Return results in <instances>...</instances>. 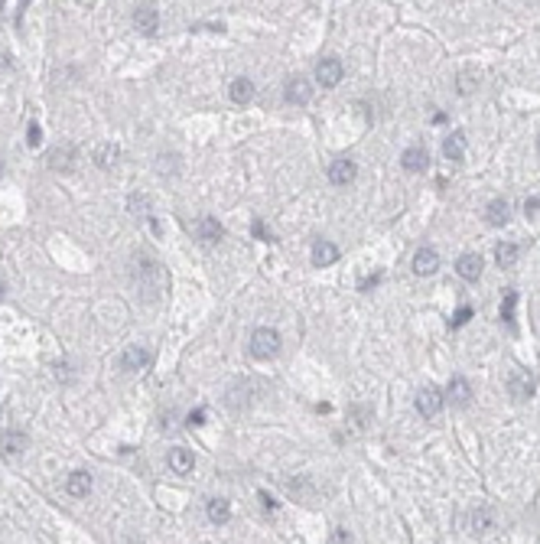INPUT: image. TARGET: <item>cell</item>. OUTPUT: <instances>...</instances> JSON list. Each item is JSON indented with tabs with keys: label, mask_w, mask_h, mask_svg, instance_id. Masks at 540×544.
<instances>
[{
	"label": "cell",
	"mask_w": 540,
	"mask_h": 544,
	"mask_svg": "<svg viewBox=\"0 0 540 544\" xmlns=\"http://www.w3.org/2000/svg\"><path fill=\"white\" fill-rule=\"evenodd\" d=\"M134 284L147 300H157L163 290H166L170 277H166V271H163L157 261H144V264H137L134 268Z\"/></svg>",
	"instance_id": "6da1fadb"
},
{
	"label": "cell",
	"mask_w": 540,
	"mask_h": 544,
	"mask_svg": "<svg viewBox=\"0 0 540 544\" xmlns=\"http://www.w3.org/2000/svg\"><path fill=\"white\" fill-rule=\"evenodd\" d=\"M280 352V333L270 329V326H260L251 333V356L254 359H273Z\"/></svg>",
	"instance_id": "7a4b0ae2"
},
{
	"label": "cell",
	"mask_w": 540,
	"mask_h": 544,
	"mask_svg": "<svg viewBox=\"0 0 540 544\" xmlns=\"http://www.w3.org/2000/svg\"><path fill=\"white\" fill-rule=\"evenodd\" d=\"M534 391H537V382H534L530 371L515 369L508 375V395L515 398V401H528V398H534Z\"/></svg>",
	"instance_id": "3957f363"
},
{
	"label": "cell",
	"mask_w": 540,
	"mask_h": 544,
	"mask_svg": "<svg viewBox=\"0 0 540 544\" xmlns=\"http://www.w3.org/2000/svg\"><path fill=\"white\" fill-rule=\"evenodd\" d=\"M345 75V65L335 56H326V59H319V65H316V82H319L322 88H335L339 82H342Z\"/></svg>",
	"instance_id": "277c9868"
},
{
	"label": "cell",
	"mask_w": 540,
	"mask_h": 544,
	"mask_svg": "<svg viewBox=\"0 0 540 544\" xmlns=\"http://www.w3.org/2000/svg\"><path fill=\"white\" fill-rule=\"evenodd\" d=\"M417 411H420V417H436L442 411V391L436 384H427V388L417 391Z\"/></svg>",
	"instance_id": "5b68a950"
},
{
	"label": "cell",
	"mask_w": 540,
	"mask_h": 544,
	"mask_svg": "<svg viewBox=\"0 0 540 544\" xmlns=\"http://www.w3.org/2000/svg\"><path fill=\"white\" fill-rule=\"evenodd\" d=\"M355 176H358L355 160H348V157H339V160H332V163H329V183H332V186H348V183H355Z\"/></svg>",
	"instance_id": "8992f818"
},
{
	"label": "cell",
	"mask_w": 540,
	"mask_h": 544,
	"mask_svg": "<svg viewBox=\"0 0 540 544\" xmlns=\"http://www.w3.org/2000/svg\"><path fill=\"white\" fill-rule=\"evenodd\" d=\"M150 359H153V356H150V349L127 346L121 352V362H117V365H121V371H144L150 365Z\"/></svg>",
	"instance_id": "52a82bcc"
},
{
	"label": "cell",
	"mask_w": 540,
	"mask_h": 544,
	"mask_svg": "<svg viewBox=\"0 0 540 544\" xmlns=\"http://www.w3.org/2000/svg\"><path fill=\"white\" fill-rule=\"evenodd\" d=\"M283 98L290 101V105H306V101L313 98V85H309L306 75H296V78H290V82L283 85Z\"/></svg>",
	"instance_id": "ba28073f"
},
{
	"label": "cell",
	"mask_w": 540,
	"mask_h": 544,
	"mask_svg": "<svg viewBox=\"0 0 540 544\" xmlns=\"http://www.w3.org/2000/svg\"><path fill=\"white\" fill-rule=\"evenodd\" d=\"M440 271V251L436 248H417V254H414V274L420 277H430V274Z\"/></svg>",
	"instance_id": "9c48e42d"
},
{
	"label": "cell",
	"mask_w": 540,
	"mask_h": 544,
	"mask_svg": "<svg viewBox=\"0 0 540 544\" xmlns=\"http://www.w3.org/2000/svg\"><path fill=\"white\" fill-rule=\"evenodd\" d=\"M192 232H196V238L199 241H205V245H215V241H221V235H225L221 222L218 219H212V215L196 219V222H192Z\"/></svg>",
	"instance_id": "30bf717a"
},
{
	"label": "cell",
	"mask_w": 540,
	"mask_h": 544,
	"mask_svg": "<svg viewBox=\"0 0 540 544\" xmlns=\"http://www.w3.org/2000/svg\"><path fill=\"white\" fill-rule=\"evenodd\" d=\"M482 254H475V251H466V254H459V261H455V274L462 277V281H479L482 277Z\"/></svg>",
	"instance_id": "8fae6325"
},
{
	"label": "cell",
	"mask_w": 540,
	"mask_h": 544,
	"mask_svg": "<svg viewBox=\"0 0 540 544\" xmlns=\"http://www.w3.org/2000/svg\"><path fill=\"white\" fill-rule=\"evenodd\" d=\"M446 401L455 404V408H469V401H472V384H469V378L453 375V382L446 388Z\"/></svg>",
	"instance_id": "7c38bea8"
},
{
	"label": "cell",
	"mask_w": 540,
	"mask_h": 544,
	"mask_svg": "<svg viewBox=\"0 0 540 544\" xmlns=\"http://www.w3.org/2000/svg\"><path fill=\"white\" fill-rule=\"evenodd\" d=\"M309 261H313V268H329L339 261V248L319 238V241H313V251H309Z\"/></svg>",
	"instance_id": "4fadbf2b"
},
{
	"label": "cell",
	"mask_w": 540,
	"mask_h": 544,
	"mask_svg": "<svg viewBox=\"0 0 540 544\" xmlns=\"http://www.w3.org/2000/svg\"><path fill=\"white\" fill-rule=\"evenodd\" d=\"M401 166H404L407 173H423L427 166H430V153L427 147H407L401 153Z\"/></svg>",
	"instance_id": "5bb4252c"
},
{
	"label": "cell",
	"mask_w": 540,
	"mask_h": 544,
	"mask_svg": "<svg viewBox=\"0 0 540 544\" xmlns=\"http://www.w3.org/2000/svg\"><path fill=\"white\" fill-rule=\"evenodd\" d=\"M508 219H511V202L508 199H491L488 206H485V222L495 225V228H502V225H508Z\"/></svg>",
	"instance_id": "9a60e30c"
},
{
	"label": "cell",
	"mask_w": 540,
	"mask_h": 544,
	"mask_svg": "<svg viewBox=\"0 0 540 544\" xmlns=\"http://www.w3.org/2000/svg\"><path fill=\"white\" fill-rule=\"evenodd\" d=\"M134 23H137L140 33L153 36V33H157V26H160V13H157V7L144 3V7H137V10H134Z\"/></svg>",
	"instance_id": "2e32d148"
},
{
	"label": "cell",
	"mask_w": 540,
	"mask_h": 544,
	"mask_svg": "<svg viewBox=\"0 0 540 544\" xmlns=\"http://www.w3.org/2000/svg\"><path fill=\"white\" fill-rule=\"evenodd\" d=\"M491 508H485V505H479V508H472V512H469V519H466V528H469V534H475V538H479V534H485L491 528Z\"/></svg>",
	"instance_id": "e0dca14e"
},
{
	"label": "cell",
	"mask_w": 540,
	"mask_h": 544,
	"mask_svg": "<svg viewBox=\"0 0 540 544\" xmlns=\"http://www.w3.org/2000/svg\"><path fill=\"white\" fill-rule=\"evenodd\" d=\"M166 463H170V470L176 472V476H185V472H192V466H196L192 450H185V446H176V450H170Z\"/></svg>",
	"instance_id": "ac0fdd59"
},
{
	"label": "cell",
	"mask_w": 540,
	"mask_h": 544,
	"mask_svg": "<svg viewBox=\"0 0 540 544\" xmlns=\"http://www.w3.org/2000/svg\"><path fill=\"white\" fill-rule=\"evenodd\" d=\"M75 160H78V157H75L72 144H59V147L49 150V166H52V170H72Z\"/></svg>",
	"instance_id": "d6986e66"
},
{
	"label": "cell",
	"mask_w": 540,
	"mask_h": 544,
	"mask_svg": "<svg viewBox=\"0 0 540 544\" xmlns=\"http://www.w3.org/2000/svg\"><path fill=\"white\" fill-rule=\"evenodd\" d=\"M442 157L453 163H459L466 157V134H462V131H453V134L442 140Z\"/></svg>",
	"instance_id": "ffe728a7"
},
{
	"label": "cell",
	"mask_w": 540,
	"mask_h": 544,
	"mask_svg": "<svg viewBox=\"0 0 540 544\" xmlns=\"http://www.w3.org/2000/svg\"><path fill=\"white\" fill-rule=\"evenodd\" d=\"M65 492L75 495V499H85L88 492H91V472L85 470H75L69 479H65Z\"/></svg>",
	"instance_id": "44dd1931"
},
{
	"label": "cell",
	"mask_w": 540,
	"mask_h": 544,
	"mask_svg": "<svg viewBox=\"0 0 540 544\" xmlns=\"http://www.w3.org/2000/svg\"><path fill=\"white\" fill-rule=\"evenodd\" d=\"M26 446H30V437L23 431H10L3 437V457H20Z\"/></svg>",
	"instance_id": "7402d4cb"
},
{
	"label": "cell",
	"mask_w": 540,
	"mask_h": 544,
	"mask_svg": "<svg viewBox=\"0 0 540 544\" xmlns=\"http://www.w3.org/2000/svg\"><path fill=\"white\" fill-rule=\"evenodd\" d=\"M228 95H232L234 105H247V101L254 98V82H251V78H234L232 88H228Z\"/></svg>",
	"instance_id": "603a6c76"
},
{
	"label": "cell",
	"mask_w": 540,
	"mask_h": 544,
	"mask_svg": "<svg viewBox=\"0 0 540 544\" xmlns=\"http://www.w3.org/2000/svg\"><path fill=\"white\" fill-rule=\"evenodd\" d=\"M517 258H521V248L515 241H502V245L495 248V261H498V268H515Z\"/></svg>",
	"instance_id": "cb8c5ba5"
},
{
	"label": "cell",
	"mask_w": 540,
	"mask_h": 544,
	"mask_svg": "<svg viewBox=\"0 0 540 544\" xmlns=\"http://www.w3.org/2000/svg\"><path fill=\"white\" fill-rule=\"evenodd\" d=\"M232 519V502L228 499H209V521L212 525H225Z\"/></svg>",
	"instance_id": "d4e9b609"
},
{
	"label": "cell",
	"mask_w": 540,
	"mask_h": 544,
	"mask_svg": "<svg viewBox=\"0 0 540 544\" xmlns=\"http://www.w3.org/2000/svg\"><path fill=\"white\" fill-rule=\"evenodd\" d=\"M117 157H121V150L114 147V144H101V147L95 150V163H98L101 170H111V166L117 163Z\"/></svg>",
	"instance_id": "484cf974"
},
{
	"label": "cell",
	"mask_w": 540,
	"mask_h": 544,
	"mask_svg": "<svg viewBox=\"0 0 540 544\" xmlns=\"http://www.w3.org/2000/svg\"><path fill=\"white\" fill-rule=\"evenodd\" d=\"M515 307H517V290H504L502 300V323L508 329H515Z\"/></svg>",
	"instance_id": "4316f807"
},
{
	"label": "cell",
	"mask_w": 540,
	"mask_h": 544,
	"mask_svg": "<svg viewBox=\"0 0 540 544\" xmlns=\"http://www.w3.org/2000/svg\"><path fill=\"white\" fill-rule=\"evenodd\" d=\"M176 163H179V157H176V153H170V157H166V153H160V157H157V170H160V173H176V170H179Z\"/></svg>",
	"instance_id": "83f0119b"
},
{
	"label": "cell",
	"mask_w": 540,
	"mask_h": 544,
	"mask_svg": "<svg viewBox=\"0 0 540 544\" xmlns=\"http://www.w3.org/2000/svg\"><path fill=\"white\" fill-rule=\"evenodd\" d=\"M469 320H472V307H459V309H455V316L449 320V326H453V329H459V326H466Z\"/></svg>",
	"instance_id": "f1b7e54d"
},
{
	"label": "cell",
	"mask_w": 540,
	"mask_h": 544,
	"mask_svg": "<svg viewBox=\"0 0 540 544\" xmlns=\"http://www.w3.org/2000/svg\"><path fill=\"white\" fill-rule=\"evenodd\" d=\"M26 144H30V147H39V144H43V127H39L36 121L30 124V131H26Z\"/></svg>",
	"instance_id": "f546056e"
},
{
	"label": "cell",
	"mask_w": 540,
	"mask_h": 544,
	"mask_svg": "<svg viewBox=\"0 0 540 544\" xmlns=\"http://www.w3.org/2000/svg\"><path fill=\"white\" fill-rule=\"evenodd\" d=\"M251 232H254V235H258L260 241H273V235L267 232V225L260 222V219H254V225H251Z\"/></svg>",
	"instance_id": "4dcf8cb0"
},
{
	"label": "cell",
	"mask_w": 540,
	"mask_h": 544,
	"mask_svg": "<svg viewBox=\"0 0 540 544\" xmlns=\"http://www.w3.org/2000/svg\"><path fill=\"white\" fill-rule=\"evenodd\" d=\"M524 212H528V219H537V215H540V199L530 196L528 202H524Z\"/></svg>",
	"instance_id": "1f68e13d"
},
{
	"label": "cell",
	"mask_w": 540,
	"mask_h": 544,
	"mask_svg": "<svg viewBox=\"0 0 540 544\" xmlns=\"http://www.w3.org/2000/svg\"><path fill=\"white\" fill-rule=\"evenodd\" d=\"M185 424H189V427H202V424H205V411L196 408L192 414H189V417H185Z\"/></svg>",
	"instance_id": "d6a6232c"
},
{
	"label": "cell",
	"mask_w": 540,
	"mask_h": 544,
	"mask_svg": "<svg viewBox=\"0 0 540 544\" xmlns=\"http://www.w3.org/2000/svg\"><path fill=\"white\" fill-rule=\"evenodd\" d=\"M378 284H381V271H374V274H368L358 287H361V290H371V287H378Z\"/></svg>",
	"instance_id": "836d02e7"
},
{
	"label": "cell",
	"mask_w": 540,
	"mask_h": 544,
	"mask_svg": "<svg viewBox=\"0 0 540 544\" xmlns=\"http://www.w3.org/2000/svg\"><path fill=\"white\" fill-rule=\"evenodd\" d=\"M332 544H352V538H348L345 528H335V532H332Z\"/></svg>",
	"instance_id": "e575fe53"
},
{
	"label": "cell",
	"mask_w": 540,
	"mask_h": 544,
	"mask_svg": "<svg viewBox=\"0 0 540 544\" xmlns=\"http://www.w3.org/2000/svg\"><path fill=\"white\" fill-rule=\"evenodd\" d=\"M472 75H462V78H459V91H462V95H472Z\"/></svg>",
	"instance_id": "d590c367"
},
{
	"label": "cell",
	"mask_w": 540,
	"mask_h": 544,
	"mask_svg": "<svg viewBox=\"0 0 540 544\" xmlns=\"http://www.w3.org/2000/svg\"><path fill=\"white\" fill-rule=\"evenodd\" d=\"M258 499H260V502H264V508H270V512H273V508H277V502H273V499H270L267 492H260Z\"/></svg>",
	"instance_id": "8d00e7d4"
},
{
	"label": "cell",
	"mask_w": 540,
	"mask_h": 544,
	"mask_svg": "<svg viewBox=\"0 0 540 544\" xmlns=\"http://www.w3.org/2000/svg\"><path fill=\"white\" fill-rule=\"evenodd\" d=\"M3 294H7V284H3V277H0V300H3Z\"/></svg>",
	"instance_id": "74e56055"
},
{
	"label": "cell",
	"mask_w": 540,
	"mask_h": 544,
	"mask_svg": "<svg viewBox=\"0 0 540 544\" xmlns=\"http://www.w3.org/2000/svg\"><path fill=\"white\" fill-rule=\"evenodd\" d=\"M0 176H3V160H0Z\"/></svg>",
	"instance_id": "f35d334b"
},
{
	"label": "cell",
	"mask_w": 540,
	"mask_h": 544,
	"mask_svg": "<svg viewBox=\"0 0 540 544\" xmlns=\"http://www.w3.org/2000/svg\"><path fill=\"white\" fill-rule=\"evenodd\" d=\"M537 153H540V134H537Z\"/></svg>",
	"instance_id": "ab89813d"
},
{
	"label": "cell",
	"mask_w": 540,
	"mask_h": 544,
	"mask_svg": "<svg viewBox=\"0 0 540 544\" xmlns=\"http://www.w3.org/2000/svg\"><path fill=\"white\" fill-rule=\"evenodd\" d=\"M0 417H3V408H0Z\"/></svg>",
	"instance_id": "60d3db41"
},
{
	"label": "cell",
	"mask_w": 540,
	"mask_h": 544,
	"mask_svg": "<svg viewBox=\"0 0 540 544\" xmlns=\"http://www.w3.org/2000/svg\"><path fill=\"white\" fill-rule=\"evenodd\" d=\"M0 10H3V3H0Z\"/></svg>",
	"instance_id": "b9f144b4"
}]
</instances>
